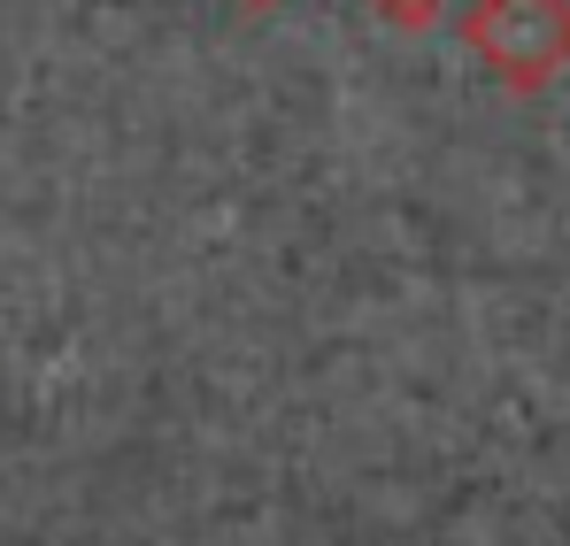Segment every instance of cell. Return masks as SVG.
<instances>
[{"instance_id":"1","label":"cell","mask_w":570,"mask_h":546,"mask_svg":"<svg viewBox=\"0 0 570 546\" xmlns=\"http://www.w3.org/2000/svg\"><path fill=\"white\" fill-rule=\"evenodd\" d=\"M463 47L509 92H548L570 70V0H471Z\"/></svg>"},{"instance_id":"2","label":"cell","mask_w":570,"mask_h":546,"mask_svg":"<svg viewBox=\"0 0 570 546\" xmlns=\"http://www.w3.org/2000/svg\"><path fill=\"white\" fill-rule=\"evenodd\" d=\"M440 8H448V0H371V16L393 23V31H432V23H440Z\"/></svg>"},{"instance_id":"3","label":"cell","mask_w":570,"mask_h":546,"mask_svg":"<svg viewBox=\"0 0 570 546\" xmlns=\"http://www.w3.org/2000/svg\"><path fill=\"white\" fill-rule=\"evenodd\" d=\"M239 8H278V0H239Z\"/></svg>"}]
</instances>
